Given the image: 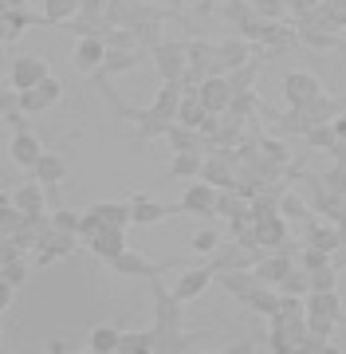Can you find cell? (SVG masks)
Returning <instances> with one entry per match:
<instances>
[{"instance_id":"cell-1","label":"cell","mask_w":346,"mask_h":354,"mask_svg":"<svg viewBox=\"0 0 346 354\" xmlns=\"http://www.w3.org/2000/svg\"><path fill=\"white\" fill-rule=\"evenodd\" d=\"M150 291H154V327H150V335H154V351L162 354H185L193 346V335H185V311H181V299L173 295V291L162 283V276L150 279Z\"/></svg>"},{"instance_id":"cell-2","label":"cell","mask_w":346,"mask_h":354,"mask_svg":"<svg viewBox=\"0 0 346 354\" xmlns=\"http://www.w3.org/2000/svg\"><path fill=\"white\" fill-rule=\"evenodd\" d=\"M150 55H154L157 75H162V79H173V83H181L185 67H189V51H185V39H157L154 48H150Z\"/></svg>"},{"instance_id":"cell-3","label":"cell","mask_w":346,"mask_h":354,"mask_svg":"<svg viewBox=\"0 0 346 354\" xmlns=\"http://www.w3.org/2000/svg\"><path fill=\"white\" fill-rule=\"evenodd\" d=\"M115 276H126V279H154V276H166L169 268L177 264V260H166V264H150L146 256H138L134 248H122L115 260H106Z\"/></svg>"},{"instance_id":"cell-4","label":"cell","mask_w":346,"mask_h":354,"mask_svg":"<svg viewBox=\"0 0 346 354\" xmlns=\"http://www.w3.org/2000/svg\"><path fill=\"white\" fill-rule=\"evenodd\" d=\"M260 248H248V244L232 241V244H217L213 252H209V268H213V276L217 272H236V268H256L260 260Z\"/></svg>"},{"instance_id":"cell-5","label":"cell","mask_w":346,"mask_h":354,"mask_svg":"<svg viewBox=\"0 0 346 354\" xmlns=\"http://www.w3.org/2000/svg\"><path fill=\"white\" fill-rule=\"evenodd\" d=\"M59 99H64V83L55 75H48V79H39L32 91H20V111L39 114V111H48V106H55Z\"/></svg>"},{"instance_id":"cell-6","label":"cell","mask_w":346,"mask_h":354,"mask_svg":"<svg viewBox=\"0 0 346 354\" xmlns=\"http://www.w3.org/2000/svg\"><path fill=\"white\" fill-rule=\"evenodd\" d=\"M48 75H52V67H48L44 55H16L12 67H8V79H12L16 91H32L39 79H48Z\"/></svg>"},{"instance_id":"cell-7","label":"cell","mask_w":346,"mask_h":354,"mask_svg":"<svg viewBox=\"0 0 346 354\" xmlns=\"http://www.w3.org/2000/svg\"><path fill=\"white\" fill-rule=\"evenodd\" d=\"M319 95H323L319 75H311V71H287L283 75V99H287V106H303V102L319 99Z\"/></svg>"},{"instance_id":"cell-8","label":"cell","mask_w":346,"mask_h":354,"mask_svg":"<svg viewBox=\"0 0 346 354\" xmlns=\"http://www.w3.org/2000/svg\"><path fill=\"white\" fill-rule=\"evenodd\" d=\"M197 99L205 102V111L229 114V102H232V83H229V75H220V71H209L205 83L197 87Z\"/></svg>"},{"instance_id":"cell-9","label":"cell","mask_w":346,"mask_h":354,"mask_svg":"<svg viewBox=\"0 0 346 354\" xmlns=\"http://www.w3.org/2000/svg\"><path fill=\"white\" fill-rule=\"evenodd\" d=\"M75 244H79L75 232H59V228H52V232L39 236V244H36V264L48 268V264H55V260H64V256L75 252Z\"/></svg>"},{"instance_id":"cell-10","label":"cell","mask_w":346,"mask_h":354,"mask_svg":"<svg viewBox=\"0 0 346 354\" xmlns=\"http://www.w3.org/2000/svg\"><path fill=\"white\" fill-rule=\"evenodd\" d=\"M252 228H256V244L264 252H276V248H287V221L280 213H268V216H252ZM291 252V248H287Z\"/></svg>"},{"instance_id":"cell-11","label":"cell","mask_w":346,"mask_h":354,"mask_svg":"<svg viewBox=\"0 0 346 354\" xmlns=\"http://www.w3.org/2000/svg\"><path fill=\"white\" fill-rule=\"evenodd\" d=\"M217 197H220L217 185H209V181L197 177V185L185 189V197H181L177 209H181V213H197V216H213V213H217Z\"/></svg>"},{"instance_id":"cell-12","label":"cell","mask_w":346,"mask_h":354,"mask_svg":"<svg viewBox=\"0 0 346 354\" xmlns=\"http://www.w3.org/2000/svg\"><path fill=\"white\" fill-rule=\"evenodd\" d=\"M220 279V288L229 291L232 299H240V304H248L252 299V291L264 283V279L256 276V268H236V272H217Z\"/></svg>"},{"instance_id":"cell-13","label":"cell","mask_w":346,"mask_h":354,"mask_svg":"<svg viewBox=\"0 0 346 354\" xmlns=\"http://www.w3.org/2000/svg\"><path fill=\"white\" fill-rule=\"evenodd\" d=\"M106 59V39L103 36H83L79 39L75 55H71V67L75 71H83V75H90V71H99Z\"/></svg>"},{"instance_id":"cell-14","label":"cell","mask_w":346,"mask_h":354,"mask_svg":"<svg viewBox=\"0 0 346 354\" xmlns=\"http://www.w3.org/2000/svg\"><path fill=\"white\" fill-rule=\"evenodd\" d=\"M39 153H44V142H39L32 130H16L12 142H8V158H12V165H20V169H32V165L39 162Z\"/></svg>"},{"instance_id":"cell-15","label":"cell","mask_w":346,"mask_h":354,"mask_svg":"<svg viewBox=\"0 0 346 354\" xmlns=\"http://www.w3.org/2000/svg\"><path fill=\"white\" fill-rule=\"evenodd\" d=\"M252 59V44L248 39H224V44H217V59H213V71H236L240 64H248Z\"/></svg>"},{"instance_id":"cell-16","label":"cell","mask_w":346,"mask_h":354,"mask_svg":"<svg viewBox=\"0 0 346 354\" xmlns=\"http://www.w3.org/2000/svg\"><path fill=\"white\" fill-rule=\"evenodd\" d=\"M87 248L99 256V260H115V256L126 248V228H106V225H99V232L87 241Z\"/></svg>"},{"instance_id":"cell-17","label":"cell","mask_w":346,"mask_h":354,"mask_svg":"<svg viewBox=\"0 0 346 354\" xmlns=\"http://www.w3.org/2000/svg\"><path fill=\"white\" fill-rule=\"evenodd\" d=\"M291 268H295L291 252H287V248H276V252H268V256H260V260H256V276L264 279V283H271V288H276V283H280Z\"/></svg>"},{"instance_id":"cell-18","label":"cell","mask_w":346,"mask_h":354,"mask_svg":"<svg viewBox=\"0 0 346 354\" xmlns=\"http://www.w3.org/2000/svg\"><path fill=\"white\" fill-rule=\"evenodd\" d=\"M213 268H189V272H185V276L177 279V288H173V295H177L181 304H189V299H197V295H205L209 291V283H213Z\"/></svg>"},{"instance_id":"cell-19","label":"cell","mask_w":346,"mask_h":354,"mask_svg":"<svg viewBox=\"0 0 346 354\" xmlns=\"http://www.w3.org/2000/svg\"><path fill=\"white\" fill-rule=\"evenodd\" d=\"M12 205H16V209H20L24 216L48 213V189H44L39 181H28V185H20V189L12 193Z\"/></svg>"},{"instance_id":"cell-20","label":"cell","mask_w":346,"mask_h":354,"mask_svg":"<svg viewBox=\"0 0 346 354\" xmlns=\"http://www.w3.org/2000/svg\"><path fill=\"white\" fill-rule=\"evenodd\" d=\"M32 174H36V181L44 185V189H55V185L67 177V162L59 158V153L44 150V153H39V162L32 165Z\"/></svg>"},{"instance_id":"cell-21","label":"cell","mask_w":346,"mask_h":354,"mask_svg":"<svg viewBox=\"0 0 346 354\" xmlns=\"http://www.w3.org/2000/svg\"><path fill=\"white\" fill-rule=\"evenodd\" d=\"M169 213H173V209L154 201V197H134V201H130V225H157V221H166Z\"/></svg>"},{"instance_id":"cell-22","label":"cell","mask_w":346,"mask_h":354,"mask_svg":"<svg viewBox=\"0 0 346 354\" xmlns=\"http://www.w3.org/2000/svg\"><path fill=\"white\" fill-rule=\"evenodd\" d=\"M87 216H95V221L106 225V228H126L130 225V205H122V201H99V205H90V209H87Z\"/></svg>"},{"instance_id":"cell-23","label":"cell","mask_w":346,"mask_h":354,"mask_svg":"<svg viewBox=\"0 0 346 354\" xmlns=\"http://www.w3.org/2000/svg\"><path fill=\"white\" fill-rule=\"evenodd\" d=\"M307 244H315V248H323V252H331L343 244V236H338V225H331V221H307Z\"/></svg>"},{"instance_id":"cell-24","label":"cell","mask_w":346,"mask_h":354,"mask_svg":"<svg viewBox=\"0 0 346 354\" xmlns=\"http://www.w3.org/2000/svg\"><path fill=\"white\" fill-rule=\"evenodd\" d=\"M138 59H142V51H134V48H106V59H103V75H118V71H134L138 67Z\"/></svg>"},{"instance_id":"cell-25","label":"cell","mask_w":346,"mask_h":354,"mask_svg":"<svg viewBox=\"0 0 346 354\" xmlns=\"http://www.w3.org/2000/svg\"><path fill=\"white\" fill-rule=\"evenodd\" d=\"M75 12H79V0H44L39 24H48V28H64Z\"/></svg>"},{"instance_id":"cell-26","label":"cell","mask_w":346,"mask_h":354,"mask_svg":"<svg viewBox=\"0 0 346 354\" xmlns=\"http://www.w3.org/2000/svg\"><path fill=\"white\" fill-rule=\"evenodd\" d=\"M201 162H205V150H173V162H169L166 174L169 177H197L201 174Z\"/></svg>"},{"instance_id":"cell-27","label":"cell","mask_w":346,"mask_h":354,"mask_svg":"<svg viewBox=\"0 0 346 354\" xmlns=\"http://www.w3.org/2000/svg\"><path fill=\"white\" fill-rule=\"evenodd\" d=\"M307 299V311H319V315H334L338 323H343V299H338V291H307L303 295Z\"/></svg>"},{"instance_id":"cell-28","label":"cell","mask_w":346,"mask_h":354,"mask_svg":"<svg viewBox=\"0 0 346 354\" xmlns=\"http://www.w3.org/2000/svg\"><path fill=\"white\" fill-rule=\"evenodd\" d=\"M118 339H122V330L110 327V323H103V327H95L87 335V346L95 354H118Z\"/></svg>"},{"instance_id":"cell-29","label":"cell","mask_w":346,"mask_h":354,"mask_svg":"<svg viewBox=\"0 0 346 354\" xmlns=\"http://www.w3.org/2000/svg\"><path fill=\"white\" fill-rule=\"evenodd\" d=\"M280 216L283 221H311V205L299 197V189H283L280 193Z\"/></svg>"},{"instance_id":"cell-30","label":"cell","mask_w":346,"mask_h":354,"mask_svg":"<svg viewBox=\"0 0 346 354\" xmlns=\"http://www.w3.org/2000/svg\"><path fill=\"white\" fill-rule=\"evenodd\" d=\"M150 351H154V335L150 330H122L118 354H150Z\"/></svg>"},{"instance_id":"cell-31","label":"cell","mask_w":346,"mask_h":354,"mask_svg":"<svg viewBox=\"0 0 346 354\" xmlns=\"http://www.w3.org/2000/svg\"><path fill=\"white\" fill-rule=\"evenodd\" d=\"M185 51H189V64L193 67H205V71H213L217 44H209V39H185Z\"/></svg>"},{"instance_id":"cell-32","label":"cell","mask_w":346,"mask_h":354,"mask_svg":"<svg viewBox=\"0 0 346 354\" xmlns=\"http://www.w3.org/2000/svg\"><path fill=\"white\" fill-rule=\"evenodd\" d=\"M276 291H280V295H299V299H303V295L311 291V279H307V272H303V268L295 264L291 272H287V276H283L280 283H276Z\"/></svg>"},{"instance_id":"cell-33","label":"cell","mask_w":346,"mask_h":354,"mask_svg":"<svg viewBox=\"0 0 346 354\" xmlns=\"http://www.w3.org/2000/svg\"><path fill=\"white\" fill-rule=\"evenodd\" d=\"M24 225H28V216L12 205V197H8V201H0V232H4L8 241H12V236H16Z\"/></svg>"},{"instance_id":"cell-34","label":"cell","mask_w":346,"mask_h":354,"mask_svg":"<svg viewBox=\"0 0 346 354\" xmlns=\"http://www.w3.org/2000/svg\"><path fill=\"white\" fill-rule=\"evenodd\" d=\"M303 138H307L311 150H331V146H334V127H331V122H315Z\"/></svg>"},{"instance_id":"cell-35","label":"cell","mask_w":346,"mask_h":354,"mask_svg":"<svg viewBox=\"0 0 346 354\" xmlns=\"http://www.w3.org/2000/svg\"><path fill=\"white\" fill-rule=\"evenodd\" d=\"M307 279H311V291H331L334 283H338V268L323 264V268H315V272H307Z\"/></svg>"},{"instance_id":"cell-36","label":"cell","mask_w":346,"mask_h":354,"mask_svg":"<svg viewBox=\"0 0 346 354\" xmlns=\"http://www.w3.org/2000/svg\"><path fill=\"white\" fill-rule=\"evenodd\" d=\"M260 158H268V162H276V165H287V162H291L287 146H283V142H276V138H260Z\"/></svg>"},{"instance_id":"cell-37","label":"cell","mask_w":346,"mask_h":354,"mask_svg":"<svg viewBox=\"0 0 346 354\" xmlns=\"http://www.w3.org/2000/svg\"><path fill=\"white\" fill-rule=\"evenodd\" d=\"M248 8H252L260 20H280V16L287 12V4H283V0H248Z\"/></svg>"},{"instance_id":"cell-38","label":"cell","mask_w":346,"mask_h":354,"mask_svg":"<svg viewBox=\"0 0 346 354\" xmlns=\"http://www.w3.org/2000/svg\"><path fill=\"white\" fill-rule=\"evenodd\" d=\"M334 327H338V319H334V315H319V311H307V330H311V335H323V339H331Z\"/></svg>"},{"instance_id":"cell-39","label":"cell","mask_w":346,"mask_h":354,"mask_svg":"<svg viewBox=\"0 0 346 354\" xmlns=\"http://www.w3.org/2000/svg\"><path fill=\"white\" fill-rule=\"evenodd\" d=\"M252 79H256V59H248V64L236 67L229 75V83H232V91H252Z\"/></svg>"},{"instance_id":"cell-40","label":"cell","mask_w":346,"mask_h":354,"mask_svg":"<svg viewBox=\"0 0 346 354\" xmlns=\"http://www.w3.org/2000/svg\"><path fill=\"white\" fill-rule=\"evenodd\" d=\"M323 264H331V252H323V248L307 244L303 256H299V268H303V272H315V268H323Z\"/></svg>"},{"instance_id":"cell-41","label":"cell","mask_w":346,"mask_h":354,"mask_svg":"<svg viewBox=\"0 0 346 354\" xmlns=\"http://www.w3.org/2000/svg\"><path fill=\"white\" fill-rule=\"evenodd\" d=\"M323 185L331 193H346V162H334L327 174H323Z\"/></svg>"},{"instance_id":"cell-42","label":"cell","mask_w":346,"mask_h":354,"mask_svg":"<svg viewBox=\"0 0 346 354\" xmlns=\"http://www.w3.org/2000/svg\"><path fill=\"white\" fill-rule=\"evenodd\" d=\"M79 221H83V216L71 213V209H55L52 213V228H59V232H75L79 236Z\"/></svg>"},{"instance_id":"cell-43","label":"cell","mask_w":346,"mask_h":354,"mask_svg":"<svg viewBox=\"0 0 346 354\" xmlns=\"http://www.w3.org/2000/svg\"><path fill=\"white\" fill-rule=\"evenodd\" d=\"M217 244H220L217 232H213V228H201V232L193 236V252H197V256H209L213 248H217Z\"/></svg>"},{"instance_id":"cell-44","label":"cell","mask_w":346,"mask_h":354,"mask_svg":"<svg viewBox=\"0 0 346 354\" xmlns=\"http://www.w3.org/2000/svg\"><path fill=\"white\" fill-rule=\"evenodd\" d=\"M20 111V91H0V118H8V114Z\"/></svg>"},{"instance_id":"cell-45","label":"cell","mask_w":346,"mask_h":354,"mask_svg":"<svg viewBox=\"0 0 346 354\" xmlns=\"http://www.w3.org/2000/svg\"><path fill=\"white\" fill-rule=\"evenodd\" d=\"M283 4H287L291 12H299V16H311V12L323 4V0H283Z\"/></svg>"},{"instance_id":"cell-46","label":"cell","mask_w":346,"mask_h":354,"mask_svg":"<svg viewBox=\"0 0 346 354\" xmlns=\"http://www.w3.org/2000/svg\"><path fill=\"white\" fill-rule=\"evenodd\" d=\"M12 299H16V288L8 283V279H0V315H4L8 307H12Z\"/></svg>"},{"instance_id":"cell-47","label":"cell","mask_w":346,"mask_h":354,"mask_svg":"<svg viewBox=\"0 0 346 354\" xmlns=\"http://www.w3.org/2000/svg\"><path fill=\"white\" fill-rule=\"evenodd\" d=\"M79 12H87V16H106V0H79Z\"/></svg>"},{"instance_id":"cell-48","label":"cell","mask_w":346,"mask_h":354,"mask_svg":"<svg viewBox=\"0 0 346 354\" xmlns=\"http://www.w3.org/2000/svg\"><path fill=\"white\" fill-rule=\"evenodd\" d=\"M256 346H252V339H240V342H232V346H224V354H252Z\"/></svg>"},{"instance_id":"cell-49","label":"cell","mask_w":346,"mask_h":354,"mask_svg":"<svg viewBox=\"0 0 346 354\" xmlns=\"http://www.w3.org/2000/svg\"><path fill=\"white\" fill-rule=\"evenodd\" d=\"M331 127H334V138H346V114H334Z\"/></svg>"},{"instance_id":"cell-50","label":"cell","mask_w":346,"mask_h":354,"mask_svg":"<svg viewBox=\"0 0 346 354\" xmlns=\"http://www.w3.org/2000/svg\"><path fill=\"white\" fill-rule=\"evenodd\" d=\"M331 153H334V162H346V138H334Z\"/></svg>"},{"instance_id":"cell-51","label":"cell","mask_w":346,"mask_h":354,"mask_svg":"<svg viewBox=\"0 0 346 354\" xmlns=\"http://www.w3.org/2000/svg\"><path fill=\"white\" fill-rule=\"evenodd\" d=\"M48 351H52V354H67V351H71V346H67L64 339H52V342H48Z\"/></svg>"},{"instance_id":"cell-52","label":"cell","mask_w":346,"mask_h":354,"mask_svg":"<svg viewBox=\"0 0 346 354\" xmlns=\"http://www.w3.org/2000/svg\"><path fill=\"white\" fill-rule=\"evenodd\" d=\"M327 4H331L334 12H346V0H327Z\"/></svg>"},{"instance_id":"cell-53","label":"cell","mask_w":346,"mask_h":354,"mask_svg":"<svg viewBox=\"0 0 346 354\" xmlns=\"http://www.w3.org/2000/svg\"><path fill=\"white\" fill-rule=\"evenodd\" d=\"M130 4H150V0H130Z\"/></svg>"},{"instance_id":"cell-54","label":"cell","mask_w":346,"mask_h":354,"mask_svg":"<svg viewBox=\"0 0 346 354\" xmlns=\"http://www.w3.org/2000/svg\"><path fill=\"white\" fill-rule=\"evenodd\" d=\"M4 241H8V236H4V232H0V248H4Z\"/></svg>"},{"instance_id":"cell-55","label":"cell","mask_w":346,"mask_h":354,"mask_svg":"<svg viewBox=\"0 0 346 354\" xmlns=\"http://www.w3.org/2000/svg\"><path fill=\"white\" fill-rule=\"evenodd\" d=\"M0 201H8V197H4V193H0Z\"/></svg>"},{"instance_id":"cell-56","label":"cell","mask_w":346,"mask_h":354,"mask_svg":"<svg viewBox=\"0 0 346 354\" xmlns=\"http://www.w3.org/2000/svg\"><path fill=\"white\" fill-rule=\"evenodd\" d=\"M0 342H4V335H0Z\"/></svg>"}]
</instances>
